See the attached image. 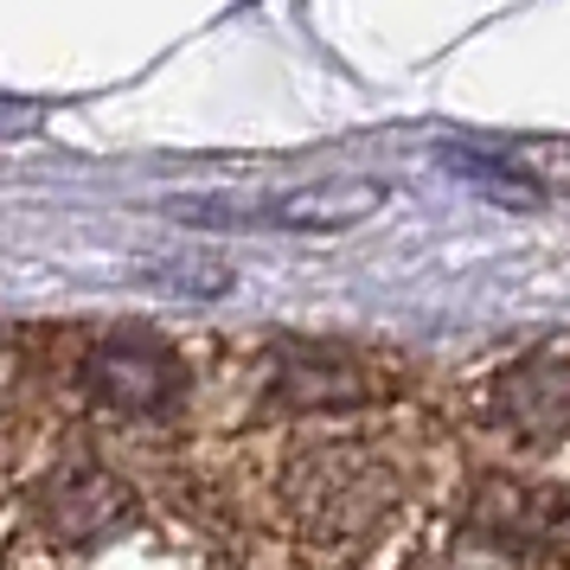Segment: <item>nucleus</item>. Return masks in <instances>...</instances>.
I'll return each instance as SVG.
<instances>
[{
	"mask_svg": "<svg viewBox=\"0 0 570 570\" xmlns=\"http://www.w3.org/2000/svg\"><path fill=\"white\" fill-rule=\"evenodd\" d=\"M372 206H385V186L346 180V186H302V193H276V199L225 212L180 206V218L186 225H225V232H340V225H360Z\"/></svg>",
	"mask_w": 570,
	"mask_h": 570,
	"instance_id": "1",
	"label": "nucleus"
},
{
	"mask_svg": "<svg viewBox=\"0 0 570 570\" xmlns=\"http://www.w3.org/2000/svg\"><path fill=\"white\" fill-rule=\"evenodd\" d=\"M83 397L109 416H160L180 397V365L155 340H109L83 360Z\"/></svg>",
	"mask_w": 570,
	"mask_h": 570,
	"instance_id": "2",
	"label": "nucleus"
},
{
	"mask_svg": "<svg viewBox=\"0 0 570 570\" xmlns=\"http://www.w3.org/2000/svg\"><path fill=\"white\" fill-rule=\"evenodd\" d=\"M493 416L525 442H551L570 430V365L564 360H519L488 391Z\"/></svg>",
	"mask_w": 570,
	"mask_h": 570,
	"instance_id": "3",
	"label": "nucleus"
},
{
	"mask_svg": "<svg viewBox=\"0 0 570 570\" xmlns=\"http://www.w3.org/2000/svg\"><path fill=\"white\" fill-rule=\"evenodd\" d=\"M39 513H46V525H52L65 544H97V539H109V532H122L129 493H122V481L104 474V468H65L52 488H46Z\"/></svg>",
	"mask_w": 570,
	"mask_h": 570,
	"instance_id": "4",
	"label": "nucleus"
}]
</instances>
